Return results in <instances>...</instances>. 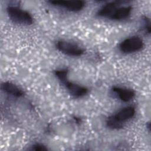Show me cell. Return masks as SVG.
I'll return each instance as SVG.
<instances>
[{
  "label": "cell",
  "mask_w": 151,
  "mask_h": 151,
  "mask_svg": "<svg viewBox=\"0 0 151 151\" xmlns=\"http://www.w3.org/2000/svg\"><path fill=\"white\" fill-rule=\"evenodd\" d=\"M62 83L67 88L70 94L74 97H81L88 93V89L86 87L70 82L67 79Z\"/></svg>",
  "instance_id": "cell-6"
},
{
  "label": "cell",
  "mask_w": 151,
  "mask_h": 151,
  "mask_svg": "<svg viewBox=\"0 0 151 151\" xmlns=\"http://www.w3.org/2000/svg\"><path fill=\"white\" fill-rule=\"evenodd\" d=\"M50 3L72 12L80 11L85 5V2L83 1H51Z\"/></svg>",
  "instance_id": "cell-5"
},
{
  "label": "cell",
  "mask_w": 151,
  "mask_h": 151,
  "mask_svg": "<svg viewBox=\"0 0 151 151\" xmlns=\"http://www.w3.org/2000/svg\"><path fill=\"white\" fill-rule=\"evenodd\" d=\"M120 3L119 1H114L105 4L99 10L97 15L101 17L109 18L117 8L119 7Z\"/></svg>",
  "instance_id": "cell-10"
},
{
  "label": "cell",
  "mask_w": 151,
  "mask_h": 151,
  "mask_svg": "<svg viewBox=\"0 0 151 151\" xmlns=\"http://www.w3.org/2000/svg\"><path fill=\"white\" fill-rule=\"evenodd\" d=\"M112 91L117 98L124 102L130 101L135 96V93L133 90L120 87H113Z\"/></svg>",
  "instance_id": "cell-7"
},
{
  "label": "cell",
  "mask_w": 151,
  "mask_h": 151,
  "mask_svg": "<svg viewBox=\"0 0 151 151\" xmlns=\"http://www.w3.org/2000/svg\"><path fill=\"white\" fill-rule=\"evenodd\" d=\"M132 9V8L130 6L118 7L111 14L109 18L116 21L127 19L130 15Z\"/></svg>",
  "instance_id": "cell-8"
},
{
  "label": "cell",
  "mask_w": 151,
  "mask_h": 151,
  "mask_svg": "<svg viewBox=\"0 0 151 151\" xmlns=\"http://www.w3.org/2000/svg\"><path fill=\"white\" fill-rule=\"evenodd\" d=\"M48 149L43 145L40 144V143H37V144H35L32 147H31V150H36V151H42V150H47Z\"/></svg>",
  "instance_id": "cell-13"
},
{
  "label": "cell",
  "mask_w": 151,
  "mask_h": 151,
  "mask_svg": "<svg viewBox=\"0 0 151 151\" xmlns=\"http://www.w3.org/2000/svg\"><path fill=\"white\" fill-rule=\"evenodd\" d=\"M143 29L145 30V31L147 33V34H150V19L146 17H145L143 18Z\"/></svg>",
  "instance_id": "cell-12"
},
{
  "label": "cell",
  "mask_w": 151,
  "mask_h": 151,
  "mask_svg": "<svg viewBox=\"0 0 151 151\" xmlns=\"http://www.w3.org/2000/svg\"><path fill=\"white\" fill-rule=\"evenodd\" d=\"M1 88L5 93L14 97H20L24 95V91L20 88L9 81L3 83Z\"/></svg>",
  "instance_id": "cell-9"
},
{
  "label": "cell",
  "mask_w": 151,
  "mask_h": 151,
  "mask_svg": "<svg viewBox=\"0 0 151 151\" xmlns=\"http://www.w3.org/2000/svg\"><path fill=\"white\" fill-rule=\"evenodd\" d=\"M67 74L68 70L67 69H61L55 71V75L61 83H63L67 79Z\"/></svg>",
  "instance_id": "cell-11"
},
{
  "label": "cell",
  "mask_w": 151,
  "mask_h": 151,
  "mask_svg": "<svg viewBox=\"0 0 151 151\" xmlns=\"http://www.w3.org/2000/svg\"><path fill=\"white\" fill-rule=\"evenodd\" d=\"M57 48L62 53L73 57H79L84 52V50L77 44L60 40L56 44Z\"/></svg>",
  "instance_id": "cell-4"
},
{
  "label": "cell",
  "mask_w": 151,
  "mask_h": 151,
  "mask_svg": "<svg viewBox=\"0 0 151 151\" xmlns=\"http://www.w3.org/2000/svg\"><path fill=\"white\" fill-rule=\"evenodd\" d=\"M7 14L10 19L14 23L29 25L33 23L31 15L15 5H10L6 9Z\"/></svg>",
  "instance_id": "cell-2"
},
{
  "label": "cell",
  "mask_w": 151,
  "mask_h": 151,
  "mask_svg": "<svg viewBox=\"0 0 151 151\" xmlns=\"http://www.w3.org/2000/svg\"><path fill=\"white\" fill-rule=\"evenodd\" d=\"M135 112V109L132 106L124 107L115 114L107 118V126L112 129H120L123 127V124L126 121L133 117Z\"/></svg>",
  "instance_id": "cell-1"
},
{
  "label": "cell",
  "mask_w": 151,
  "mask_h": 151,
  "mask_svg": "<svg viewBox=\"0 0 151 151\" xmlns=\"http://www.w3.org/2000/svg\"><path fill=\"white\" fill-rule=\"evenodd\" d=\"M144 45L143 40L137 36H133L124 40L119 45L120 50L125 54H131L140 50Z\"/></svg>",
  "instance_id": "cell-3"
}]
</instances>
